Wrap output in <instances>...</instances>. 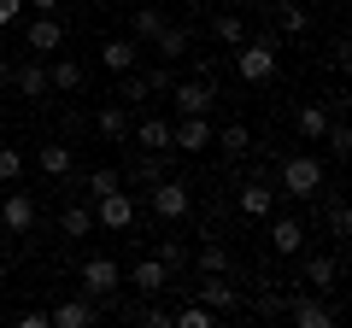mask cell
Wrapping results in <instances>:
<instances>
[{"instance_id": "1", "label": "cell", "mask_w": 352, "mask_h": 328, "mask_svg": "<svg viewBox=\"0 0 352 328\" xmlns=\"http://www.w3.org/2000/svg\"><path fill=\"white\" fill-rule=\"evenodd\" d=\"M329 182L317 152H282L276 159V200H317Z\"/></svg>"}, {"instance_id": "2", "label": "cell", "mask_w": 352, "mask_h": 328, "mask_svg": "<svg viewBox=\"0 0 352 328\" xmlns=\"http://www.w3.org/2000/svg\"><path fill=\"white\" fill-rule=\"evenodd\" d=\"M282 71V41L264 30V36H247L235 47V76L241 82H270V76Z\"/></svg>"}, {"instance_id": "3", "label": "cell", "mask_w": 352, "mask_h": 328, "mask_svg": "<svg viewBox=\"0 0 352 328\" xmlns=\"http://www.w3.org/2000/svg\"><path fill=\"white\" fill-rule=\"evenodd\" d=\"M135 217H141V200H135V188H112V194H100V200H94V229L129 235V229H135Z\"/></svg>"}, {"instance_id": "4", "label": "cell", "mask_w": 352, "mask_h": 328, "mask_svg": "<svg viewBox=\"0 0 352 328\" xmlns=\"http://www.w3.org/2000/svg\"><path fill=\"white\" fill-rule=\"evenodd\" d=\"M76 288L88 293V299H112L118 288H124V264L118 258H106V253H94V258H82V270H76Z\"/></svg>"}, {"instance_id": "5", "label": "cell", "mask_w": 352, "mask_h": 328, "mask_svg": "<svg viewBox=\"0 0 352 328\" xmlns=\"http://www.w3.org/2000/svg\"><path fill=\"white\" fill-rule=\"evenodd\" d=\"M147 205H153V217H164V223H182V217L194 211V188L182 176H159L147 188Z\"/></svg>"}, {"instance_id": "6", "label": "cell", "mask_w": 352, "mask_h": 328, "mask_svg": "<svg viewBox=\"0 0 352 328\" xmlns=\"http://www.w3.org/2000/svg\"><path fill=\"white\" fill-rule=\"evenodd\" d=\"M164 100L176 106V117H212L223 94H217L206 76H194V82H170V94H164Z\"/></svg>"}, {"instance_id": "7", "label": "cell", "mask_w": 352, "mask_h": 328, "mask_svg": "<svg viewBox=\"0 0 352 328\" xmlns=\"http://www.w3.org/2000/svg\"><path fill=\"white\" fill-rule=\"evenodd\" d=\"M188 299H200V305H212L217 316H235L241 311V299H247V288H235L229 276H200L188 288Z\"/></svg>"}, {"instance_id": "8", "label": "cell", "mask_w": 352, "mask_h": 328, "mask_svg": "<svg viewBox=\"0 0 352 328\" xmlns=\"http://www.w3.org/2000/svg\"><path fill=\"white\" fill-rule=\"evenodd\" d=\"M12 89L24 94L30 106H41V100H53V82H47V59H41V53H30L24 65H12Z\"/></svg>"}, {"instance_id": "9", "label": "cell", "mask_w": 352, "mask_h": 328, "mask_svg": "<svg viewBox=\"0 0 352 328\" xmlns=\"http://www.w3.org/2000/svg\"><path fill=\"white\" fill-rule=\"evenodd\" d=\"M129 288L141 293V299H159V293H170V281H176V270L164 264V258H141V264H129Z\"/></svg>"}, {"instance_id": "10", "label": "cell", "mask_w": 352, "mask_h": 328, "mask_svg": "<svg viewBox=\"0 0 352 328\" xmlns=\"http://www.w3.org/2000/svg\"><path fill=\"white\" fill-rule=\"evenodd\" d=\"M24 47L30 53H41V59H53V53L65 47V24H59V12H36L24 24Z\"/></svg>"}, {"instance_id": "11", "label": "cell", "mask_w": 352, "mask_h": 328, "mask_svg": "<svg viewBox=\"0 0 352 328\" xmlns=\"http://www.w3.org/2000/svg\"><path fill=\"white\" fill-rule=\"evenodd\" d=\"M288 316L294 328H335V311L323 305V293H288Z\"/></svg>"}, {"instance_id": "12", "label": "cell", "mask_w": 352, "mask_h": 328, "mask_svg": "<svg viewBox=\"0 0 352 328\" xmlns=\"http://www.w3.org/2000/svg\"><path fill=\"white\" fill-rule=\"evenodd\" d=\"M200 276H235V253H229V240H217V235H200V246H194V258H188Z\"/></svg>"}, {"instance_id": "13", "label": "cell", "mask_w": 352, "mask_h": 328, "mask_svg": "<svg viewBox=\"0 0 352 328\" xmlns=\"http://www.w3.org/2000/svg\"><path fill=\"white\" fill-rule=\"evenodd\" d=\"M264 223H270V253H276V258H300L305 253V240H311V235H305L300 217H264Z\"/></svg>"}, {"instance_id": "14", "label": "cell", "mask_w": 352, "mask_h": 328, "mask_svg": "<svg viewBox=\"0 0 352 328\" xmlns=\"http://www.w3.org/2000/svg\"><path fill=\"white\" fill-rule=\"evenodd\" d=\"M212 117H176L170 124V152H206L212 147Z\"/></svg>"}, {"instance_id": "15", "label": "cell", "mask_w": 352, "mask_h": 328, "mask_svg": "<svg viewBox=\"0 0 352 328\" xmlns=\"http://www.w3.org/2000/svg\"><path fill=\"white\" fill-rule=\"evenodd\" d=\"M270 205H276V188H270V182H252V176H241V188H235V211H241V217L264 223V217H270Z\"/></svg>"}, {"instance_id": "16", "label": "cell", "mask_w": 352, "mask_h": 328, "mask_svg": "<svg viewBox=\"0 0 352 328\" xmlns=\"http://www.w3.org/2000/svg\"><path fill=\"white\" fill-rule=\"evenodd\" d=\"M124 147H141V152H170V117H135L129 124V141Z\"/></svg>"}, {"instance_id": "17", "label": "cell", "mask_w": 352, "mask_h": 328, "mask_svg": "<svg viewBox=\"0 0 352 328\" xmlns=\"http://www.w3.org/2000/svg\"><path fill=\"white\" fill-rule=\"evenodd\" d=\"M94 316H100V299L76 293V299H59V305H53V311H47V323H53V328H88Z\"/></svg>"}, {"instance_id": "18", "label": "cell", "mask_w": 352, "mask_h": 328, "mask_svg": "<svg viewBox=\"0 0 352 328\" xmlns=\"http://www.w3.org/2000/svg\"><path fill=\"white\" fill-rule=\"evenodd\" d=\"M0 229L6 235H30L36 229V194H6L0 200Z\"/></svg>"}, {"instance_id": "19", "label": "cell", "mask_w": 352, "mask_h": 328, "mask_svg": "<svg viewBox=\"0 0 352 328\" xmlns=\"http://www.w3.org/2000/svg\"><path fill=\"white\" fill-rule=\"evenodd\" d=\"M36 170H41V176H53V182H65V176L76 170L71 141H41V147H36Z\"/></svg>"}, {"instance_id": "20", "label": "cell", "mask_w": 352, "mask_h": 328, "mask_svg": "<svg viewBox=\"0 0 352 328\" xmlns=\"http://www.w3.org/2000/svg\"><path fill=\"white\" fill-rule=\"evenodd\" d=\"M300 276H305V288L311 293H335V281H340V258L335 253H311L300 264Z\"/></svg>"}, {"instance_id": "21", "label": "cell", "mask_w": 352, "mask_h": 328, "mask_svg": "<svg viewBox=\"0 0 352 328\" xmlns=\"http://www.w3.org/2000/svg\"><path fill=\"white\" fill-rule=\"evenodd\" d=\"M241 311H247V316H264V323H276V316L288 311V293H282V281H264L258 293H247V299H241Z\"/></svg>"}, {"instance_id": "22", "label": "cell", "mask_w": 352, "mask_h": 328, "mask_svg": "<svg viewBox=\"0 0 352 328\" xmlns=\"http://www.w3.org/2000/svg\"><path fill=\"white\" fill-rule=\"evenodd\" d=\"M129 124H135V117H129V106H118V100H106L100 112H94V129H100L112 147H124V141H129Z\"/></svg>"}, {"instance_id": "23", "label": "cell", "mask_w": 352, "mask_h": 328, "mask_svg": "<svg viewBox=\"0 0 352 328\" xmlns=\"http://www.w3.org/2000/svg\"><path fill=\"white\" fill-rule=\"evenodd\" d=\"M264 12H270V24H276L282 36H305V30H311V12H305L300 0H270Z\"/></svg>"}, {"instance_id": "24", "label": "cell", "mask_w": 352, "mask_h": 328, "mask_svg": "<svg viewBox=\"0 0 352 328\" xmlns=\"http://www.w3.org/2000/svg\"><path fill=\"white\" fill-rule=\"evenodd\" d=\"M100 65H106V71H112V76L135 71V65H141V41H129V36H112V41H106V47H100Z\"/></svg>"}, {"instance_id": "25", "label": "cell", "mask_w": 352, "mask_h": 328, "mask_svg": "<svg viewBox=\"0 0 352 328\" xmlns=\"http://www.w3.org/2000/svg\"><path fill=\"white\" fill-rule=\"evenodd\" d=\"M159 176H170V152H141V159L129 164V182H124V188H153Z\"/></svg>"}, {"instance_id": "26", "label": "cell", "mask_w": 352, "mask_h": 328, "mask_svg": "<svg viewBox=\"0 0 352 328\" xmlns=\"http://www.w3.org/2000/svg\"><path fill=\"white\" fill-rule=\"evenodd\" d=\"M147 47H153V53H159V59H164V65H176V59H188V53H194V36H188V30H170V24H164V30H159V36H153V41H147Z\"/></svg>"}, {"instance_id": "27", "label": "cell", "mask_w": 352, "mask_h": 328, "mask_svg": "<svg viewBox=\"0 0 352 328\" xmlns=\"http://www.w3.org/2000/svg\"><path fill=\"white\" fill-rule=\"evenodd\" d=\"M47 82H53V94H82L88 89V71L76 59H53L47 65Z\"/></svg>"}, {"instance_id": "28", "label": "cell", "mask_w": 352, "mask_h": 328, "mask_svg": "<svg viewBox=\"0 0 352 328\" xmlns=\"http://www.w3.org/2000/svg\"><path fill=\"white\" fill-rule=\"evenodd\" d=\"M59 235H65V240H88V235H94V205L71 200V205L59 211Z\"/></svg>"}, {"instance_id": "29", "label": "cell", "mask_w": 352, "mask_h": 328, "mask_svg": "<svg viewBox=\"0 0 352 328\" xmlns=\"http://www.w3.org/2000/svg\"><path fill=\"white\" fill-rule=\"evenodd\" d=\"M212 41L235 53L241 41H247V18H241V12H212Z\"/></svg>"}, {"instance_id": "30", "label": "cell", "mask_w": 352, "mask_h": 328, "mask_svg": "<svg viewBox=\"0 0 352 328\" xmlns=\"http://www.w3.org/2000/svg\"><path fill=\"white\" fill-rule=\"evenodd\" d=\"M329 117H335V112H329V100H305L300 112H294V124H300V135H305V141H323Z\"/></svg>"}, {"instance_id": "31", "label": "cell", "mask_w": 352, "mask_h": 328, "mask_svg": "<svg viewBox=\"0 0 352 328\" xmlns=\"http://www.w3.org/2000/svg\"><path fill=\"white\" fill-rule=\"evenodd\" d=\"M212 147H223V159L241 164V159L252 152V129H247V124H223V135H212Z\"/></svg>"}, {"instance_id": "32", "label": "cell", "mask_w": 352, "mask_h": 328, "mask_svg": "<svg viewBox=\"0 0 352 328\" xmlns=\"http://www.w3.org/2000/svg\"><path fill=\"white\" fill-rule=\"evenodd\" d=\"M112 100H118V106H129V112H141V106L153 100L147 76H141V71H124V76H118V94H112Z\"/></svg>"}, {"instance_id": "33", "label": "cell", "mask_w": 352, "mask_h": 328, "mask_svg": "<svg viewBox=\"0 0 352 328\" xmlns=\"http://www.w3.org/2000/svg\"><path fill=\"white\" fill-rule=\"evenodd\" d=\"M164 24H170V18H164V6H135V18H129V41H153Z\"/></svg>"}, {"instance_id": "34", "label": "cell", "mask_w": 352, "mask_h": 328, "mask_svg": "<svg viewBox=\"0 0 352 328\" xmlns=\"http://www.w3.org/2000/svg\"><path fill=\"white\" fill-rule=\"evenodd\" d=\"M82 188H88V200H100V194L124 188V170H112V164H100V170H88V176H82Z\"/></svg>"}, {"instance_id": "35", "label": "cell", "mask_w": 352, "mask_h": 328, "mask_svg": "<svg viewBox=\"0 0 352 328\" xmlns=\"http://www.w3.org/2000/svg\"><path fill=\"white\" fill-rule=\"evenodd\" d=\"M317 147H329V159H346V152H352V129L340 124V117H329V129H323Z\"/></svg>"}, {"instance_id": "36", "label": "cell", "mask_w": 352, "mask_h": 328, "mask_svg": "<svg viewBox=\"0 0 352 328\" xmlns=\"http://www.w3.org/2000/svg\"><path fill=\"white\" fill-rule=\"evenodd\" d=\"M153 258H164V264H170L176 270V276H182V270H188V246H182V240H153Z\"/></svg>"}, {"instance_id": "37", "label": "cell", "mask_w": 352, "mask_h": 328, "mask_svg": "<svg viewBox=\"0 0 352 328\" xmlns=\"http://www.w3.org/2000/svg\"><path fill=\"white\" fill-rule=\"evenodd\" d=\"M329 235H335V240L352 235V211H346V200H340V194H329Z\"/></svg>"}, {"instance_id": "38", "label": "cell", "mask_w": 352, "mask_h": 328, "mask_svg": "<svg viewBox=\"0 0 352 328\" xmlns=\"http://www.w3.org/2000/svg\"><path fill=\"white\" fill-rule=\"evenodd\" d=\"M141 76H147V89H153V94L164 100V94H170V82H176V65H164V59H159V65H147Z\"/></svg>"}, {"instance_id": "39", "label": "cell", "mask_w": 352, "mask_h": 328, "mask_svg": "<svg viewBox=\"0 0 352 328\" xmlns=\"http://www.w3.org/2000/svg\"><path fill=\"white\" fill-rule=\"evenodd\" d=\"M24 176V152L18 147H0V182H18Z\"/></svg>"}, {"instance_id": "40", "label": "cell", "mask_w": 352, "mask_h": 328, "mask_svg": "<svg viewBox=\"0 0 352 328\" xmlns=\"http://www.w3.org/2000/svg\"><path fill=\"white\" fill-rule=\"evenodd\" d=\"M24 18V0H0V30H12Z\"/></svg>"}, {"instance_id": "41", "label": "cell", "mask_w": 352, "mask_h": 328, "mask_svg": "<svg viewBox=\"0 0 352 328\" xmlns=\"http://www.w3.org/2000/svg\"><path fill=\"white\" fill-rule=\"evenodd\" d=\"M18 328H47V311H41V305L36 311H18Z\"/></svg>"}, {"instance_id": "42", "label": "cell", "mask_w": 352, "mask_h": 328, "mask_svg": "<svg viewBox=\"0 0 352 328\" xmlns=\"http://www.w3.org/2000/svg\"><path fill=\"white\" fill-rule=\"evenodd\" d=\"M24 6H36V12H59L65 0H24Z\"/></svg>"}, {"instance_id": "43", "label": "cell", "mask_w": 352, "mask_h": 328, "mask_svg": "<svg viewBox=\"0 0 352 328\" xmlns=\"http://www.w3.org/2000/svg\"><path fill=\"white\" fill-rule=\"evenodd\" d=\"M6 82H12V59H6V53H0V89H6Z\"/></svg>"}, {"instance_id": "44", "label": "cell", "mask_w": 352, "mask_h": 328, "mask_svg": "<svg viewBox=\"0 0 352 328\" xmlns=\"http://www.w3.org/2000/svg\"><path fill=\"white\" fill-rule=\"evenodd\" d=\"M188 6H194V12H212V6H217V0H188Z\"/></svg>"}, {"instance_id": "45", "label": "cell", "mask_w": 352, "mask_h": 328, "mask_svg": "<svg viewBox=\"0 0 352 328\" xmlns=\"http://www.w3.org/2000/svg\"><path fill=\"white\" fill-rule=\"evenodd\" d=\"M311 6H340V0H311Z\"/></svg>"}, {"instance_id": "46", "label": "cell", "mask_w": 352, "mask_h": 328, "mask_svg": "<svg viewBox=\"0 0 352 328\" xmlns=\"http://www.w3.org/2000/svg\"><path fill=\"white\" fill-rule=\"evenodd\" d=\"M112 6H118V0H112Z\"/></svg>"}]
</instances>
